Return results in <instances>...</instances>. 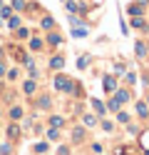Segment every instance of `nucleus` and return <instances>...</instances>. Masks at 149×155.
<instances>
[{
	"instance_id": "1",
	"label": "nucleus",
	"mask_w": 149,
	"mask_h": 155,
	"mask_svg": "<svg viewBox=\"0 0 149 155\" xmlns=\"http://www.w3.org/2000/svg\"><path fill=\"white\" fill-rule=\"evenodd\" d=\"M52 85H55V90H60V93H72L75 90V83L70 80L67 75H55Z\"/></svg>"
},
{
	"instance_id": "2",
	"label": "nucleus",
	"mask_w": 149,
	"mask_h": 155,
	"mask_svg": "<svg viewBox=\"0 0 149 155\" xmlns=\"http://www.w3.org/2000/svg\"><path fill=\"white\" fill-rule=\"evenodd\" d=\"M104 90L107 93H114L117 90V78L114 75H104Z\"/></svg>"
},
{
	"instance_id": "3",
	"label": "nucleus",
	"mask_w": 149,
	"mask_h": 155,
	"mask_svg": "<svg viewBox=\"0 0 149 155\" xmlns=\"http://www.w3.org/2000/svg\"><path fill=\"white\" fill-rule=\"evenodd\" d=\"M127 13H129V18H137V15H144V5H139V3H132L127 8Z\"/></svg>"
},
{
	"instance_id": "4",
	"label": "nucleus",
	"mask_w": 149,
	"mask_h": 155,
	"mask_svg": "<svg viewBox=\"0 0 149 155\" xmlns=\"http://www.w3.org/2000/svg\"><path fill=\"white\" fill-rule=\"evenodd\" d=\"M62 65H65V58H62V55L50 58V68H52V70H62Z\"/></svg>"
},
{
	"instance_id": "5",
	"label": "nucleus",
	"mask_w": 149,
	"mask_h": 155,
	"mask_svg": "<svg viewBox=\"0 0 149 155\" xmlns=\"http://www.w3.org/2000/svg\"><path fill=\"white\" fill-rule=\"evenodd\" d=\"M35 90H37V83H35V80H25L23 93H25V95H35Z\"/></svg>"
},
{
	"instance_id": "6",
	"label": "nucleus",
	"mask_w": 149,
	"mask_h": 155,
	"mask_svg": "<svg viewBox=\"0 0 149 155\" xmlns=\"http://www.w3.org/2000/svg\"><path fill=\"white\" fill-rule=\"evenodd\" d=\"M42 30H55V18L52 15H45L42 18Z\"/></svg>"
},
{
	"instance_id": "7",
	"label": "nucleus",
	"mask_w": 149,
	"mask_h": 155,
	"mask_svg": "<svg viewBox=\"0 0 149 155\" xmlns=\"http://www.w3.org/2000/svg\"><path fill=\"white\" fill-rule=\"evenodd\" d=\"M137 115L139 118H149V105L147 103H137Z\"/></svg>"
},
{
	"instance_id": "8",
	"label": "nucleus",
	"mask_w": 149,
	"mask_h": 155,
	"mask_svg": "<svg viewBox=\"0 0 149 155\" xmlns=\"http://www.w3.org/2000/svg\"><path fill=\"white\" fill-rule=\"evenodd\" d=\"M87 33H89V30H87L85 25H77V28H72V35H75V38H87Z\"/></svg>"
},
{
	"instance_id": "9",
	"label": "nucleus",
	"mask_w": 149,
	"mask_h": 155,
	"mask_svg": "<svg viewBox=\"0 0 149 155\" xmlns=\"http://www.w3.org/2000/svg\"><path fill=\"white\" fill-rule=\"evenodd\" d=\"M10 118L20 120V118H23V108H20V105H13V108H10Z\"/></svg>"
},
{
	"instance_id": "10",
	"label": "nucleus",
	"mask_w": 149,
	"mask_h": 155,
	"mask_svg": "<svg viewBox=\"0 0 149 155\" xmlns=\"http://www.w3.org/2000/svg\"><path fill=\"white\" fill-rule=\"evenodd\" d=\"M8 138H10V140H13V138L17 140V138H20V128H17L15 123H13V125H10V128H8Z\"/></svg>"
},
{
	"instance_id": "11",
	"label": "nucleus",
	"mask_w": 149,
	"mask_h": 155,
	"mask_svg": "<svg viewBox=\"0 0 149 155\" xmlns=\"http://www.w3.org/2000/svg\"><path fill=\"white\" fill-rule=\"evenodd\" d=\"M132 28H139V30H142V28H147V20L142 15H137V18H132Z\"/></svg>"
},
{
	"instance_id": "12",
	"label": "nucleus",
	"mask_w": 149,
	"mask_h": 155,
	"mask_svg": "<svg viewBox=\"0 0 149 155\" xmlns=\"http://www.w3.org/2000/svg\"><path fill=\"white\" fill-rule=\"evenodd\" d=\"M10 5H13V10H25V8H27V0H13V3H10Z\"/></svg>"
},
{
	"instance_id": "13",
	"label": "nucleus",
	"mask_w": 149,
	"mask_h": 155,
	"mask_svg": "<svg viewBox=\"0 0 149 155\" xmlns=\"http://www.w3.org/2000/svg\"><path fill=\"white\" fill-rule=\"evenodd\" d=\"M13 5H3V8H0V18H13Z\"/></svg>"
},
{
	"instance_id": "14",
	"label": "nucleus",
	"mask_w": 149,
	"mask_h": 155,
	"mask_svg": "<svg viewBox=\"0 0 149 155\" xmlns=\"http://www.w3.org/2000/svg\"><path fill=\"white\" fill-rule=\"evenodd\" d=\"M47 43H50V45H62V38H60L57 33H50V35H47Z\"/></svg>"
},
{
	"instance_id": "15",
	"label": "nucleus",
	"mask_w": 149,
	"mask_h": 155,
	"mask_svg": "<svg viewBox=\"0 0 149 155\" xmlns=\"http://www.w3.org/2000/svg\"><path fill=\"white\" fill-rule=\"evenodd\" d=\"M50 125H52V128H62V125H65V118H60V115H52V118H50Z\"/></svg>"
},
{
	"instance_id": "16",
	"label": "nucleus",
	"mask_w": 149,
	"mask_h": 155,
	"mask_svg": "<svg viewBox=\"0 0 149 155\" xmlns=\"http://www.w3.org/2000/svg\"><path fill=\"white\" fill-rule=\"evenodd\" d=\"M65 8H67V10H70V15H72V13H77V10H79V5L75 3V0H65Z\"/></svg>"
},
{
	"instance_id": "17",
	"label": "nucleus",
	"mask_w": 149,
	"mask_h": 155,
	"mask_svg": "<svg viewBox=\"0 0 149 155\" xmlns=\"http://www.w3.org/2000/svg\"><path fill=\"white\" fill-rule=\"evenodd\" d=\"M137 55L139 58H147V43H142V40L137 43Z\"/></svg>"
},
{
	"instance_id": "18",
	"label": "nucleus",
	"mask_w": 149,
	"mask_h": 155,
	"mask_svg": "<svg viewBox=\"0 0 149 155\" xmlns=\"http://www.w3.org/2000/svg\"><path fill=\"white\" fill-rule=\"evenodd\" d=\"M92 108L97 110V115H104V110H107V105H102L99 100H92Z\"/></svg>"
},
{
	"instance_id": "19",
	"label": "nucleus",
	"mask_w": 149,
	"mask_h": 155,
	"mask_svg": "<svg viewBox=\"0 0 149 155\" xmlns=\"http://www.w3.org/2000/svg\"><path fill=\"white\" fill-rule=\"evenodd\" d=\"M72 140H75V143H82V140H85V130H82V128H77V130L72 133Z\"/></svg>"
},
{
	"instance_id": "20",
	"label": "nucleus",
	"mask_w": 149,
	"mask_h": 155,
	"mask_svg": "<svg viewBox=\"0 0 149 155\" xmlns=\"http://www.w3.org/2000/svg\"><path fill=\"white\" fill-rule=\"evenodd\" d=\"M107 110H112V113H119V100H117V98H112V100L107 103Z\"/></svg>"
},
{
	"instance_id": "21",
	"label": "nucleus",
	"mask_w": 149,
	"mask_h": 155,
	"mask_svg": "<svg viewBox=\"0 0 149 155\" xmlns=\"http://www.w3.org/2000/svg\"><path fill=\"white\" fill-rule=\"evenodd\" d=\"M30 50H42V40H40V38H33V40H30Z\"/></svg>"
},
{
	"instance_id": "22",
	"label": "nucleus",
	"mask_w": 149,
	"mask_h": 155,
	"mask_svg": "<svg viewBox=\"0 0 149 155\" xmlns=\"http://www.w3.org/2000/svg\"><path fill=\"white\" fill-rule=\"evenodd\" d=\"M114 98H117L119 103H127V100H129V93H127V90H117V95H114Z\"/></svg>"
},
{
	"instance_id": "23",
	"label": "nucleus",
	"mask_w": 149,
	"mask_h": 155,
	"mask_svg": "<svg viewBox=\"0 0 149 155\" xmlns=\"http://www.w3.org/2000/svg\"><path fill=\"white\" fill-rule=\"evenodd\" d=\"M17 38H20V40H25V38L30 35V30H27V28H17V33H15Z\"/></svg>"
},
{
	"instance_id": "24",
	"label": "nucleus",
	"mask_w": 149,
	"mask_h": 155,
	"mask_svg": "<svg viewBox=\"0 0 149 155\" xmlns=\"http://www.w3.org/2000/svg\"><path fill=\"white\" fill-rule=\"evenodd\" d=\"M85 125H87V128H92V125H97V118H95V115H85Z\"/></svg>"
},
{
	"instance_id": "25",
	"label": "nucleus",
	"mask_w": 149,
	"mask_h": 155,
	"mask_svg": "<svg viewBox=\"0 0 149 155\" xmlns=\"http://www.w3.org/2000/svg\"><path fill=\"white\" fill-rule=\"evenodd\" d=\"M47 138H50V140H57V138H60V130H57V128H50V130H47Z\"/></svg>"
},
{
	"instance_id": "26",
	"label": "nucleus",
	"mask_w": 149,
	"mask_h": 155,
	"mask_svg": "<svg viewBox=\"0 0 149 155\" xmlns=\"http://www.w3.org/2000/svg\"><path fill=\"white\" fill-rule=\"evenodd\" d=\"M35 153H37V155L47 153V143H37V145H35Z\"/></svg>"
},
{
	"instance_id": "27",
	"label": "nucleus",
	"mask_w": 149,
	"mask_h": 155,
	"mask_svg": "<svg viewBox=\"0 0 149 155\" xmlns=\"http://www.w3.org/2000/svg\"><path fill=\"white\" fill-rule=\"evenodd\" d=\"M8 25L13 28V30H15V28H20V18H17V15H15V18H10V20H8Z\"/></svg>"
},
{
	"instance_id": "28",
	"label": "nucleus",
	"mask_w": 149,
	"mask_h": 155,
	"mask_svg": "<svg viewBox=\"0 0 149 155\" xmlns=\"http://www.w3.org/2000/svg\"><path fill=\"white\" fill-rule=\"evenodd\" d=\"M40 108H50V98H47V95L40 98Z\"/></svg>"
},
{
	"instance_id": "29",
	"label": "nucleus",
	"mask_w": 149,
	"mask_h": 155,
	"mask_svg": "<svg viewBox=\"0 0 149 155\" xmlns=\"http://www.w3.org/2000/svg\"><path fill=\"white\" fill-rule=\"evenodd\" d=\"M102 130H107V133H112V130H114V125L109 123V120H104V123H102Z\"/></svg>"
},
{
	"instance_id": "30",
	"label": "nucleus",
	"mask_w": 149,
	"mask_h": 155,
	"mask_svg": "<svg viewBox=\"0 0 149 155\" xmlns=\"http://www.w3.org/2000/svg\"><path fill=\"white\" fill-rule=\"evenodd\" d=\"M117 118H119V123H129V113H119Z\"/></svg>"
},
{
	"instance_id": "31",
	"label": "nucleus",
	"mask_w": 149,
	"mask_h": 155,
	"mask_svg": "<svg viewBox=\"0 0 149 155\" xmlns=\"http://www.w3.org/2000/svg\"><path fill=\"white\" fill-rule=\"evenodd\" d=\"M89 65V55H85V58H79V68H87Z\"/></svg>"
},
{
	"instance_id": "32",
	"label": "nucleus",
	"mask_w": 149,
	"mask_h": 155,
	"mask_svg": "<svg viewBox=\"0 0 149 155\" xmlns=\"http://www.w3.org/2000/svg\"><path fill=\"white\" fill-rule=\"evenodd\" d=\"M8 78H10V80H15V78H17V68H13V70H8Z\"/></svg>"
},
{
	"instance_id": "33",
	"label": "nucleus",
	"mask_w": 149,
	"mask_h": 155,
	"mask_svg": "<svg viewBox=\"0 0 149 155\" xmlns=\"http://www.w3.org/2000/svg\"><path fill=\"white\" fill-rule=\"evenodd\" d=\"M0 153H3V155H10V145L5 143V145H3V148H0Z\"/></svg>"
},
{
	"instance_id": "34",
	"label": "nucleus",
	"mask_w": 149,
	"mask_h": 155,
	"mask_svg": "<svg viewBox=\"0 0 149 155\" xmlns=\"http://www.w3.org/2000/svg\"><path fill=\"white\" fill-rule=\"evenodd\" d=\"M5 75V63H3V58H0V78Z\"/></svg>"
},
{
	"instance_id": "35",
	"label": "nucleus",
	"mask_w": 149,
	"mask_h": 155,
	"mask_svg": "<svg viewBox=\"0 0 149 155\" xmlns=\"http://www.w3.org/2000/svg\"><path fill=\"white\" fill-rule=\"evenodd\" d=\"M114 155H127V153H124V148H117V153H114Z\"/></svg>"
},
{
	"instance_id": "36",
	"label": "nucleus",
	"mask_w": 149,
	"mask_h": 155,
	"mask_svg": "<svg viewBox=\"0 0 149 155\" xmlns=\"http://www.w3.org/2000/svg\"><path fill=\"white\" fill-rule=\"evenodd\" d=\"M0 8H3V0H0Z\"/></svg>"
},
{
	"instance_id": "37",
	"label": "nucleus",
	"mask_w": 149,
	"mask_h": 155,
	"mask_svg": "<svg viewBox=\"0 0 149 155\" xmlns=\"http://www.w3.org/2000/svg\"><path fill=\"white\" fill-rule=\"evenodd\" d=\"M0 25H3V18H0Z\"/></svg>"
},
{
	"instance_id": "38",
	"label": "nucleus",
	"mask_w": 149,
	"mask_h": 155,
	"mask_svg": "<svg viewBox=\"0 0 149 155\" xmlns=\"http://www.w3.org/2000/svg\"><path fill=\"white\" fill-rule=\"evenodd\" d=\"M147 50H149V43H147Z\"/></svg>"
},
{
	"instance_id": "39",
	"label": "nucleus",
	"mask_w": 149,
	"mask_h": 155,
	"mask_svg": "<svg viewBox=\"0 0 149 155\" xmlns=\"http://www.w3.org/2000/svg\"><path fill=\"white\" fill-rule=\"evenodd\" d=\"M147 103H149V98H147Z\"/></svg>"
}]
</instances>
